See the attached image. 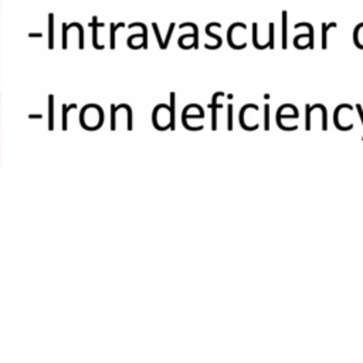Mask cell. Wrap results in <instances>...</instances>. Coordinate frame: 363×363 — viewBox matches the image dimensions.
<instances>
[{
	"label": "cell",
	"instance_id": "obj_1",
	"mask_svg": "<svg viewBox=\"0 0 363 363\" xmlns=\"http://www.w3.org/2000/svg\"><path fill=\"white\" fill-rule=\"evenodd\" d=\"M286 21H288V13L286 10L282 11V48H286Z\"/></svg>",
	"mask_w": 363,
	"mask_h": 363
},
{
	"label": "cell",
	"instance_id": "obj_2",
	"mask_svg": "<svg viewBox=\"0 0 363 363\" xmlns=\"http://www.w3.org/2000/svg\"><path fill=\"white\" fill-rule=\"evenodd\" d=\"M337 24L333 21V23H329V24H322V48H326V37H328V30L332 28V27H336Z\"/></svg>",
	"mask_w": 363,
	"mask_h": 363
},
{
	"label": "cell",
	"instance_id": "obj_3",
	"mask_svg": "<svg viewBox=\"0 0 363 363\" xmlns=\"http://www.w3.org/2000/svg\"><path fill=\"white\" fill-rule=\"evenodd\" d=\"M274 23H269V41H268V47L272 48L274 45Z\"/></svg>",
	"mask_w": 363,
	"mask_h": 363
}]
</instances>
